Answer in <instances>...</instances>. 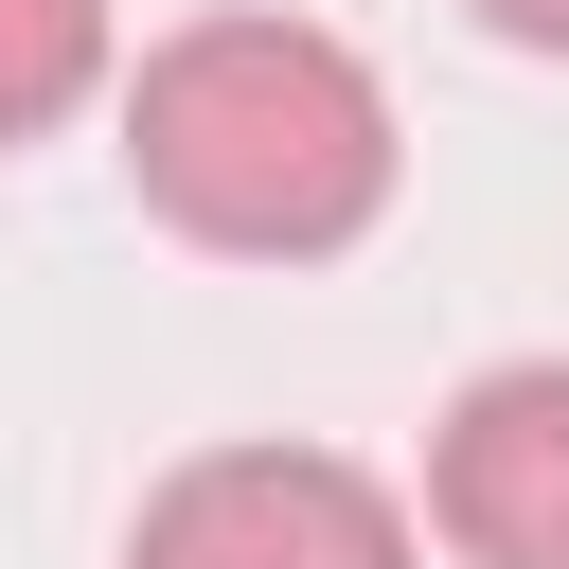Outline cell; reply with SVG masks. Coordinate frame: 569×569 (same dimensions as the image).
I'll use <instances>...</instances> for the list:
<instances>
[{
    "instance_id": "1",
    "label": "cell",
    "mask_w": 569,
    "mask_h": 569,
    "mask_svg": "<svg viewBox=\"0 0 569 569\" xmlns=\"http://www.w3.org/2000/svg\"><path fill=\"white\" fill-rule=\"evenodd\" d=\"M409 178V124H391V71L320 18H178L142 71H124V196L178 231V249H231V267H338Z\"/></svg>"
},
{
    "instance_id": "2",
    "label": "cell",
    "mask_w": 569,
    "mask_h": 569,
    "mask_svg": "<svg viewBox=\"0 0 569 569\" xmlns=\"http://www.w3.org/2000/svg\"><path fill=\"white\" fill-rule=\"evenodd\" d=\"M124 569H427V533H409V498H391L373 462H338V445H196V462L142 498Z\"/></svg>"
},
{
    "instance_id": "3",
    "label": "cell",
    "mask_w": 569,
    "mask_h": 569,
    "mask_svg": "<svg viewBox=\"0 0 569 569\" xmlns=\"http://www.w3.org/2000/svg\"><path fill=\"white\" fill-rule=\"evenodd\" d=\"M427 533L462 569H569V356H498L427 427Z\"/></svg>"
},
{
    "instance_id": "4",
    "label": "cell",
    "mask_w": 569,
    "mask_h": 569,
    "mask_svg": "<svg viewBox=\"0 0 569 569\" xmlns=\"http://www.w3.org/2000/svg\"><path fill=\"white\" fill-rule=\"evenodd\" d=\"M107 71H124V18H107V0H0V160L53 142Z\"/></svg>"
},
{
    "instance_id": "5",
    "label": "cell",
    "mask_w": 569,
    "mask_h": 569,
    "mask_svg": "<svg viewBox=\"0 0 569 569\" xmlns=\"http://www.w3.org/2000/svg\"><path fill=\"white\" fill-rule=\"evenodd\" d=\"M462 18H480L498 53H569V0H462Z\"/></svg>"
}]
</instances>
